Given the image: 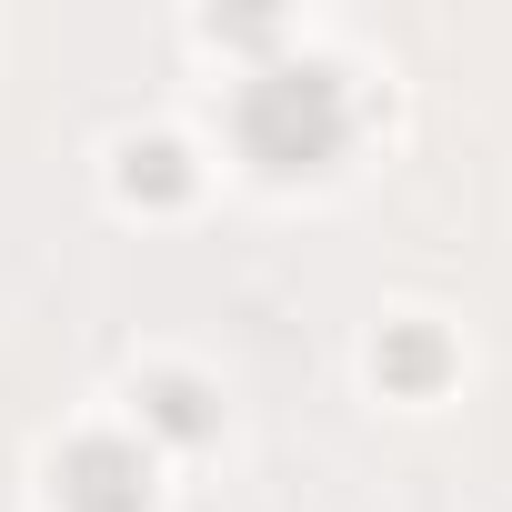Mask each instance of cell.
I'll return each mask as SVG.
<instances>
[{"label": "cell", "mask_w": 512, "mask_h": 512, "mask_svg": "<svg viewBox=\"0 0 512 512\" xmlns=\"http://www.w3.org/2000/svg\"><path fill=\"white\" fill-rule=\"evenodd\" d=\"M352 141V101L322 61H282L241 91V151L262 161L272 181H302V171H332Z\"/></svg>", "instance_id": "obj_1"}, {"label": "cell", "mask_w": 512, "mask_h": 512, "mask_svg": "<svg viewBox=\"0 0 512 512\" xmlns=\"http://www.w3.org/2000/svg\"><path fill=\"white\" fill-rule=\"evenodd\" d=\"M61 502H71V512H151V462H141V442H111V432L71 442V452H61Z\"/></svg>", "instance_id": "obj_2"}, {"label": "cell", "mask_w": 512, "mask_h": 512, "mask_svg": "<svg viewBox=\"0 0 512 512\" xmlns=\"http://www.w3.org/2000/svg\"><path fill=\"white\" fill-rule=\"evenodd\" d=\"M121 181H131L141 201H181V191H191V161H181L171 141H131V171H121Z\"/></svg>", "instance_id": "obj_3"}, {"label": "cell", "mask_w": 512, "mask_h": 512, "mask_svg": "<svg viewBox=\"0 0 512 512\" xmlns=\"http://www.w3.org/2000/svg\"><path fill=\"white\" fill-rule=\"evenodd\" d=\"M382 382L432 392V382H442V342H432V332H392V342H382Z\"/></svg>", "instance_id": "obj_4"}, {"label": "cell", "mask_w": 512, "mask_h": 512, "mask_svg": "<svg viewBox=\"0 0 512 512\" xmlns=\"http://www.w3.org/2000/svg\"><path fill=\"white\" fill-rule=\"evenodd\" d=\"M151 422H161L171 442H201V432H211V402H201V382H181V372H171V382H151Z\"/></svg>", "instance_id": "obj_5"}]
</instances>
